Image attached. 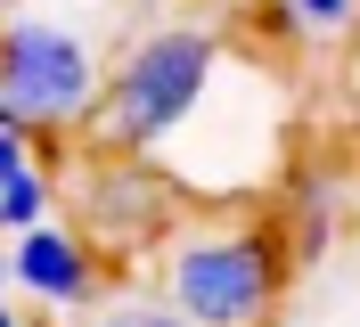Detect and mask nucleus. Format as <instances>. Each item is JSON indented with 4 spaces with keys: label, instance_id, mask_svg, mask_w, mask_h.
<instances>
[{
    "label": "nucleus",
    "instance_id": "obj_1",
    "mask_svg": "<svg viewBox=\"0 0 360 327\" xmlns=\"http://www.w3.org/2000/svg\"><path fill=\"white\" fill-rule=\"evenodd\" d=\"M221 74V33L213 25H164L131 58L107 74V107H98V148L107 155H156L205 115Z\"/></svg>",
    "mask_w": 360,
    "mask_h": 327
},
{
    "label": "nucleus",
    "instance_id": "obj_2",
    "mask_svg": "<svg viewBox=\"0 0 360 327\" xmlns=\"http://www.w3.org/2000/svg\"><path fill=\"white\" fill-rule=\"evenodd\" d=\"M287 270H295L287 229H254V221L180 229L164 254V303L188 327H270L287 303Z\"/></svg>",
    "mask_w": 360,
    "mask_h": 327
},
{
    "label": "nucleus",
    "instance_id": "obj_3",
    "mask_svg": "<svg viewBox=\"0 0 360 327\" xmlns=\"http://www.w3.org/2000/svg\"><path fill=\"white\" fill-rule=\"evenodd\" d=\"M98 107H107L98 49L58 17H8V33H0V131L66 139V131L98 123Z\"/></svg>",
    "mask_w": 360,
    "mask_h": 327
},
{
    "label": "nucleus",
    "instance_id": "obj_4",
    "mask_svg": "<svg viewBox=\"0 0 360 327\" xmlns=\"http://www.w3.org/2000/svg\"><path fill=\"white\" fill-rule=\"evenodd\" d=\"M8 286L41 311H82L98 303V245L66 221H41V229L8 238Z\"/></svg>",
    "mask_w": 360,
    "mask_h": 327
},
{
    "label": "nucleus",
    "instance_id": "obj_5",
    "mask_svg": "<svg viewBox=\"0 0 360 327\" xmlns=\"http://www.w3.org/2000/svg\"><path fill=\"white\" fill-rule=\"evenodd\" d=\"M49 205H58V188H49L41 139H33V131H0V229H8V238L41 229V221H58Z\"/></svg>",
    "mask_w": 360,
    "mask_h": 327
},
{
    "label": "nucleus",
    "instance_id": "obj_6",
    "mask_svg": "<svg viewBox=\"0 0 360 327\" xmlns=\"http://www.w3.org/2000/svg\"><path fill=\"white\" fill-rule=\"evenodd\" d=\"M336 221H344V180L336 172H311V180H303V205H295V229H287L295 262L328 254V245H336Z\"/></svg>",
    "mask_w": 360,
    "mask_h": 327
},
{
    "label": "nucleus",
    "instance_id": "obj_7",
    "mask_svg": "<svg viewBox=\"0 0 360 327\" xmlns=\"http://www.w3.org/2000/svg\"><path fill=\"white\" fill-rule=\"evenodd\" d=\"M98 327H188V319H180L164 295H115V303L98 311Z\"/></svg>",
    "mask_w": 360,
    "mask_h": 327
},
{
    "label": "nucleus",
    "instance_id": "obj_8",
    "mask_svg": "<svg viewBox=\"0 0 360 327\" xmlns=\"http://www.w3.org/2000/svg\"><path fill=\"white\" fill-rule=\"evenodd\" d=\"M287 17L303 25V33H344V25L360 17V0H287Z\"/></svg>",
    "mask_w": 360,
    "mask_h": 327
}]
</instances>
